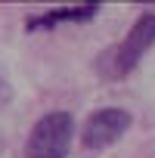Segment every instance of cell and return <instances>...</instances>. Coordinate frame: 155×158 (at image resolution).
<instances>
[{"label": "cell", "instance_id": "3", "mask_svg": "<svg viewBox=\"0 0 155 158\" xmlns=\"http://www.w3.org/2000/svg\"><path fill=\"white\" fill-rule=\"evenodd\" d=\"M130 127V112L124 109H115V106H106V109H96L87 121H84V130H81V143L84 149H106L112 146L115 139H121Z\"/></svg>", "mask_w": 155, "mask_h": 158}, {"label": "cell", "instance_id": "4", "mask_svg": "<svg viewBox=\"0 0 155 158\" xmlns=\"http://www.w3.org/2000/svg\"><path fill=\"white\" fill-rule=\"evenodd\" d=\"M99 13V3H84V6H59V10H50L37 19H28V31L34 28H53L59 22H90L93 16Z\"/></svg>", "mask_w": 155, "mask_h": 158}, {"label": "cell", "instance_id": "2", "mask_svg": "<svg viewBox=\"0 0 155 158\" xmlns=\"http://www.w3.org/2000/svg\"><path fill=\"white\" fill-rule=\"evenodd\" d=\"M74 139V118L68 112H47L25 139V158H65Z\"/></svg>", "mask_w": 155, "mask_h": 158}, {"label": "cell", "instance_id": "1", "mask_svg": "<svg viewBox=\"0 0 155 158\" xmlns=\"http://www.w3.org/2000/svg\"><path fill=\"white\" fill-rule=\"evenodd\" d=\"M152 44H155V13H143V16H136V22L127 28L124 40L115 44V47H109V50L93 62V68H96L103 77H109V81H121V77H127V74L140 65V59L149 53Z\"/></svg>", "mask_w": 155, "mask_h": 158}]
</instances>
